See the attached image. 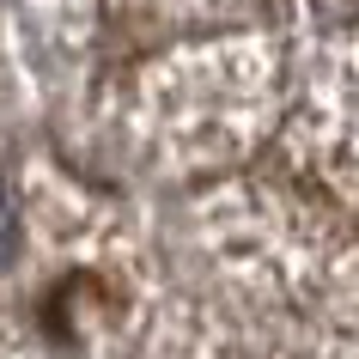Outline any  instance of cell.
I'll return each mask as SVG.
<instances>
[{
  "label": "cell",
  "mask_w": 359,
  "mask_h": 359,
  "mask_svg": "<svg viewBox=\"0 0 359 359\" xmlns=\"http://www.w3.org/2000/svg\"><path fill=\"white\" fill-rule=\"evenodd\" d=\"M19 238H25L19 208H13V195L0 189V268H13V256H19Z\"/></svg>",
  "instance_id": "obj_1"
},
{
  "label": "cell",
  "mask_w": 359,
  "mask_h": 359,
  "mask_svg": "<svg viewBox=\"0 0 359 359\" xmlns=\"http://www.w3.org/2000/svg\"><path fill=\"white\" fill-rule=\"evenodd\" d=\"M347 116L359 122V55H353V67H347Z\"/></svg>",
  "instance_id": "obj_2"
}]
</instances>
